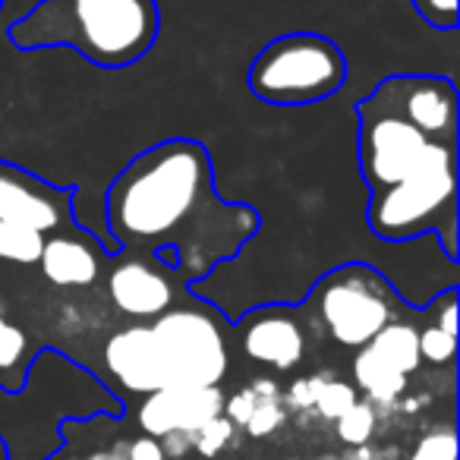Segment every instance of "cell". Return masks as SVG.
Listing matches in <instances>:
<instances>
[{
  "instance_id": "cb8c5ba5",
  "label": "cell",
  "mask_w": 460,
  "mask_h": 460,
  "mask_svg": "<svg viewBox=\"0 0 460 460\" xmlns=\"http://www.w3.org/2000/svg\"><path fill=\"white\" fill-rule=\"evenodd\" d=\"M230 432H234V426H230V420H224V416H215L211 422H205L202 429H199V438H196V447L202 454H217L224 445H227V438H230Z\"/></svg>"
},
{
  "instance_id": "7a4b0ae2",
  "label": "cell",
  "mask_w": 460,
  "mask_h": 460,
  "mask_svg": "<svg viewBox=\"0 0 460 460\" xmlns=\"http://www.w3.org/2000/svg\"><path fill=\"white\" fill-rule=\"evenodd\" d=\"M161 32L155 0H39L10 26L20 51L70 48L104 70L133 66Z\"/></svg>"
},
{
  "instance_id": "6da1fadb",
  "label": "cell",
  "mask_w": 460,
  "mask_h": 460,
  "mask_svg": "<svg viewBox=\"0 0 460 460\" xmlns=\"http://www.w3.org/2000/svg\"><path fill=\"white\" fill-rule=\"evenodd\" d=\"M114 252L155 259L183 284L237 259L262 227L246 202H224L202 142L164 139L139 152L104 199Z\"/></svg>"
},
{
  "instance_id": "f1b7e54d",
  "label": "cell",
  "mask_w": 460,
  "mask_h": 460,
  "mask_svg": "<svg viewBox=\"0 0 460 460\" xmlns=\"http://www.w3.org/2000/svg\"><path fill=\"white\" fill-rule=\"evenodd\" d=\"M0 460H7V451H4V441H0Z\"/></svg>"
},
{
  "instance_id": "ac0fdd59",
  "label": "cell",
  "mask_w": 460,
  "mask_h": 460,
  "mask_svg": "<svg viewBox=\"0 0 460 460\" xmlns=\"http://www.w3.org/2000/svg\"><path fill=\"white\" fill-rule=\"evenodd\" d=\"M45 237L35 230L16 227V224H0V259L13 265H39Z\"/></svg>"
},
{
  "instance_id": "e0dca14e",
  "label": "cell",
  "mask_w": 460,
  "mask_h": 460,
  "mask_svg": "<svg viewBox=\"0 0 460 460\" xmlns=\"http://www.w3.org/2000/svg\"><path fill=\"white\" fill-rule=\"evenodd\" d=\"M26 357H29L26 332L0 315V388L4 391L22 388V378H26Z\"/></svg>"
},
{
  "instance_id": "9a60e30c",
  "label": "cell",
  "mask_w": 460,
  "mask_h": 460,
  "mask_svg": "<svg viewBox=\"0 0 460 460\" xmlns=\"http://www.w3.org/2000/svg\"><path fill=\"white\" fill-rule=\"evenodd\" d=\"M416 332H420V328L407 325V322H391V325H385L366 347H369L376 357H382L388 366H394L397 372L410 376V372H416L422 363L420 359V338H416Z\"/></svg>"
},
{
  "instance_id": "603a6c76",
  "label": "cell",
  "mask_w": 460,
  "mask_h": 460,
  "mask_svg": "<svg viewBox=\"0 0 460 460\" xmlns=\"http://www.w3.org/2000/svg\"><path fill=\"white\" fill-rule=\"evenodd\" d=\"M410 4L429 29H438V32L457 29V0H410Z\"/></svg>"
},
{
  "instance_id": "ba28073f",
  "label": "cell",
  "mask_w": 460,
  "mask_h": 460,
  "mask_svg": "<svg viewBox=\"0 0 460 460\" xmlns=\"http://www.w3.org/2000/svg\"><path fill=\"white\" fill-rule=\"evenodd\" d=\"M366 108L388 111L435 142L457 146V89L445 76H388L363 98Z\"/></svg>"
},
{
  "instance_id": "4316f807",
  "label": "cell",
  "mask_w": 460,
  "mask_h": 460,
  "mask_svg": "<svg viewBox=\"0 0 460 460\" xmlns=\"http://www.w3.org/2000/svg\"><path fill=\"white\" fill-rule=\"evenodd\" d=\"M129 460H164V447L146 435V438H136L129 445Z\"/></svg>"
},
{
  "instance_id": "8fae6325",
  "label": "cell",
  "mask_w": 460,
  "mask_h": 460,
  "mask_svg": "<svg viewBox=\"0 0 460 460\" xmlns=\"http://www.w3.org/2000/svg\"><path fill=\"white\" fill-rule=\"evenodd\" d=\"M240 347L250 359L275 369H294L306 353V334L284 306H259L237 322Z\"/></svg>"
},
{
  "instance_id": "9c48e42d",
  "label": "cell",
  "mask_w": 460,
  "mask_h": 460,
  "mask_svg": "<svg viewBox=\"0 0 460 460\" xmlns=\"http://www.w3.org/2000/svg\"><path fill=\"white\" fill-rule=\"evenodd\" d=\"M76 186H58L29 173L26 167L0 161V224L35 230L41 237H51L60 230L76 227L73 196Z\"/></svg>"
},
{
  "instance_id": "f546056e",
  "label": "cell",
  "mask_w": 460,
  "mask_h": 460,
  "mask_svg": "<svg viewBox=\"0 0 460 460\" xmlns=\"http://www.w3.org/2000/svg\"><path fill=\"white\" fill-rule=\"evenodd\" d=\"M0 7H4V0H0Z\"/></svg>"
},
{
  "instance_id": "277c9868",
  "label": "cell",
  "mask_w": 460,
  "mask_h": 460,
  "mask_svg": "<svg viewBox=\"0 0 460 460\" xmlns=\"http://www.w3.org/2000/svg\"><path fill=\"white\" fill-rule=\"evenodd\" d=\"M366 221L378 240L403 243L435 234L445 256L457 259V155L382 192H372Z\"/></svg>"
},
{
  "instance_id": "44dd1931",
  "label": "cell",
  "mask_w": 460,
  "mask_h": 460,
  "mask_svg": "<svg viewBox=\"0 0 460 460\" xmlns=\"http://www.w3.org/2000/svg\"><path fill=\"white\" fill-rule=\"evenodd\" d=\"M407 460H457V435L454 429H435L422 435Z\"/></svg>"
},
{
  "instance_id": "3957f363",
  "label": "cell",
  "mask_w": 460,
  "mask_h": 460,
  "mask_svg": "<svg viewBox=\"0 0 460 460\" xmlns=\"http://www.w3.org/2000/svg\"><path fill=\"white\" fill-rule=\"evenodd\" d=\"M347 83V58L338 41L319 32H290L271 39L252 58L246 85L265 104L303 108L338 95Z\"/></svg>"
},
{
  "instance_id": "30bf717a",
  "label": "cell",
  "mask_w": 460,
  "mask_h": 460,
  "mask_svg": "<svg viewBox=\"0 0 460 460\" xmlns=\"http://www.w3.org/2000/svg\"><path fill=\"white\" fill-rule=\"evenodd\" d=\"M171 271L164 265H155V259L117 252L114 269L108 271L111 303L123 315L136 322H152L173 309V284Z\"/></svg>"
},
{
  "instance_id": "7402d4cb",
  "label": "cell",
  "mask_w": 460,
  "mask_h": 460,
  "mask_svg": "<svg viewBox=\"0 0 460 460\" xmlns=\"http://www.w3.org/2000/svg\"><path fill=\"white\" fill-rule=\"evenodd\" d=\"M353 403H357V391H353L347 382H322L313 407H319V413L325 416V420H338V416L347 413Z\"/></svg>"
},
{
  "instance_id": "ffe728a7",
  "label": "cell",
  "mask_w": 460,
  "mask_h": 460,
  "mask_svg": "<svg viewBox=\"0 0 460 460\" xmlns=\"http://www.w3.org/2000/svg\"><path fill=\"white\" fill-rule=\"evenodd\" d=\"M416 338H420V359H426L432 366L451 363L454 353H457V334L441 332L435 322L429 328H422V332H416Z\"/></svg>"
},
{
  "instance_id": "52a82bcc",
  "label": "cell",
  "mask_w": 460,
  "mask_h": 460,
  "mask_svg": "<svg viewBox=\"0 0 460 460\" xmlns=\"http://www.w3.org/2000/svg\"><path fill=\"white\" fill-rule=\"evenodd\" d=\"M357 117V158L359 173L369 186V196L457 155V146L429 139L426 133H420L416 127H410L407 120L388 114V111L366 108L359 102Z\"/></svg>"
},
{
  "instance_id": "7c38bea8",
  "label": "cell",
  "mask_w": 460,
  "mask_h": 460,
  "mask_svg": "<svg viewBox=\"0 0 460 460\" xmlns=\"http://www.w3.org/2000/svg\"><path fill=\"white\" fill-rule=\"evenodd\" d=\"M224 413V394L217 388H164L146 394L139 407V426L148 438L173 432L196 435L205 422Z\"/></svg>"
},
{
  "instance_id": "83f0119b",
  "label": "cell",
  "mask_w": 460,
  "mask_h": 460,
  "mask_svg": "<svg viewBox=\"0 0 460 460\" xmlns=\"http://www.w3.org/2000/svg\"><path fill=\"white\" fill-rule=\"evenodd\" d=\"M322 382L319 378H313V382H296L294 391H290V397H294L300 407H309V403H315V394H319Z\"/></svg>"
},
{
  "instance_id": "d4e9b609",
  "label": "cell",
  "mask_w": 460,
  "mask_h": 460,
  "mask_svg": "<svg viewBox=\"0 0 460 460\" xmlns=\"http://www.w3.org/2000/svg\"><path fill=\"white\" fill-rule=\"evenodd\" d=\"M281 420H284V413L275 401H259L256 410H252V416H250V422H246V429H250V435H256L259 438V435L275 432Z\"/></svg>"
},
{
  "instance_id": "5b68a950",
  "label": "cell",
  "mask_w": 460,
  "mask_h": 460,
  "mask_svg": "<svg viewBox=\"0 0 460 460\" xmlns=\"http://www.w3.org/2000/svg\"><path fill=\"white\" fill-rule=\"evenodd\" d=\"M148 332L164 388H217L227 372V338L215 309H167L148 322Z\"/></svg>"
},
{
  "instance_id": "484cf974",
  "label": "cell",
  "mask_w": 460,
  "mask_h": 460,
  "mask_svg": "<svg viewBox=\"0 0 460 460\" xmlns=\"http://www.w3.org/2000/svg\"><path fill=\"white\" fill-rule=\"evenodd\" d=\"M256 403H259L256 391H240V394L227 403L230 422H240V426H246V422H250V416H252V410H256Z\"/></svg>"
},
{
  "instance_id": "2e32d148",
  "label": "cell",
  "mask_w": 460,
  "mask_h": 460,
  "mask_svg": "<svg viewBox=\"0 0 460 460\" xmlns=\"http://www.w3.org/2000/svg\"><path fill=\"white\" fill-rule=\"evenodd\" d=\"M353 378L372 401H394L407 388V376L388 366L382 357H376L369 347H359L357 359H353Z\"/></svg>"
},
{
  "instance_id": "d6986e66",
  "label": "cell",
  "mask_w": 460,
  "mask_h": 460,
  "mask_svg": "<svg viewBox=\"0 0 460 460\" xmlns=\"http://www.w3.org/2000/svg\"><path fill=\"white\" fill-rule=\"evenodd\" d=\"M338 435L347 441V445H366L376 432V413H372L369 403H353L347 413H341L338 420Z\"/></svg>"
},
{
  "instance_id": "8992f818",
  "label": "cell",
  "mask_w": 460,
  "mask_h": 460,
  "mask_svg": "<svg viewBox=\"0 0 460 460\" xmlns=\"http://www.w3.org/2000/svg\"><path fill=\"white\" fill-rule=\"evenodd\" d=\"M313 303L328 334L350 350L366 347L385 325L397 322L394 288L363 262H347L322 275Z\"/></svg>"
},
{
  "instance_id": "4fadbf2b",
  "label": "cell",
  "mask_w": 460,
  "mask_h": 460,
  "mask_svg": "<svg viewBox=\"0 0 460 460\" xmlns=\"http://www.w3.org/2000/svg\"><path fill=\"white\" fill-rule=\"evenodd\" d=\"M104 256L108 250L102 246V240L76 224V227L45 237L39 265L41 275L58 288H92L102 278Z\"/></svg>"
},
{
  "instance_id": "5bb4252c",
  "label": "cell",
  "mask_w": 460,
  "mask_h": 460,
  "mask_svg": "<svg viewBox=\"0 0 460 460\" xmlns=\"http://www.w3.org/2000/svg\"><path fill=\"white\" fill-rule=\"evenodd\" d=\"M104 363H108L111 378L123 391H133V394L142 397L164 391V378H161L148 325H129L117 332L104 347Z\"/></svg>"
}]
</instances>
